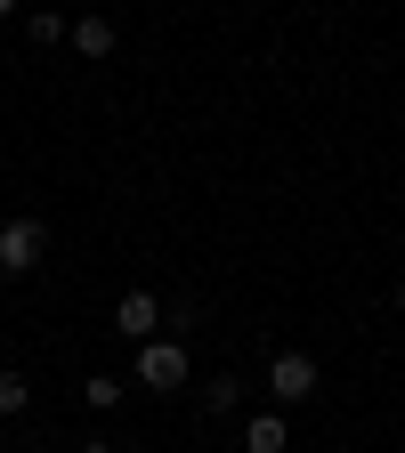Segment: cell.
I'll return each mask as SVG.
<instances>
[{"mask_svg": "<svg viewBox=\"0 0 405 453\" xmlns=\"http://www.w3.org/2000/svg\"><path fill=\"white\" fill-rule=\"evenodd\" d=\"M66 41H74V57H113V41H122V33H113V17H74Z\"/></svg>", "mask_w": 405, "mask_h": 453, "instance_id": "5", "label": "cell"}, {"mask_svg": "<svg viewBox=\"0 0 405 453\" xmlns=\"http://www.w3.org/2000/svg\"><path fill=\"white\" fill-rule=\"evenodd\" d=\"M236 405H244V380L236 372H211L203 380V413H236Z\"/></svg>", "mask_w": 405, "mask_h": 453, "instance_id": "7", "label": "cell"}, {"mask_svg": "<svg viewBox=\"0 0 405 453\" xmlns=\"http://www.w3.org/2000/svg\"><path fill=\"white\" fill-rule=\"evenodd\" d=\"M25 33L49 49V41H66V17H57V9H33V17H25Z\"/></svg>", "mask_w": 405, "mask_h": 453, "instance_id": "10", "label": "cell"}, {"mask_svg": "<svg viewBox=\"0 0 405 453\" xmlns=\"http://www.w3.org/2000/svg\"><path fill=\"white\" fill-rule=\"evenodd\" d=\"M49 251V226L41 219H0V275H33Z\"/></svg>", "mask_w": 405, "mask_h": 453, "instance_id": "3", "label": "cell"}, {"mask_svg": "<svg viewBox=\"0 0 405 453\" xmlns=\"http://www.w3.org/2000/svg\"><path fill=\"white\" fill-rule=\"evenodd\" d=\"M122 388H130V380H113V372H90V380H82V405H90V413H113V405H122Z\"/></svg>", "mask_w": 405, "mask_h": 453, "instance_id": "8", "label": "cell"}, {"mask_svg": "<svg viewBox=\"0 0 405 453\" xmlns=\"http://www.w3.org/2000/svg\"><path fill=\"white\" fill-rule=\"evenodd\" d=\"M187 372H195V365H187L179 340H162V332H154V340H138V365H130V380H138V388L170 396V388H187Z\"/></svg>", "mask_w": 405, "mask_h": 453, "instance_id": "1", "label": "cell"}, {"mask_svg": "<svg viewBox=\"0 0 405 453\" xmlns=\"http://www.w3.org/2000/svg\"><path fill=\"white\" fill-rule=\"evenodd\" d=\"M0 17H17V0H0Z\"/></svg>", "mask_w": 405, "mask_h": 453, "instance_id": "12", "label": "cell"}, {"mask_svg": "<svg viewBox=\"0 0 405 453\" xmlns=\"http://www.w3.org/2000/svg\"><path fill=\"white\" fill-rule=\"evenodd\" d=\"M397 316H405V283H397Z\"/></svg>", "mask_w": 405, "mask_h": 453, "instance_id": "13", "label": "cell"}, {"mask_svg": "<svg viewBox=\"0 0 405 453\" xmlns=\"http://www.w3.org/2000/svg\"><path fill=\"white\" fill-rule=\"evenodd\" d=\"M113 332H122V340H154V332H162V300L130 283V292L113 300Z\"/></svg>", "mask_w": 405, "mask_h": 453, "instance_id": "4", "label": "cell"}, {"mask_svg": "<svg viewBox=\"0 0 405 453\" xmlns=\"http://www.w3.org/2000/svg\"><path fill=\"white\" fill-rule=\"evenodd\" d=\"M25 405H33V380H25V372H9V365H0V421H17Z\"/></svg>", "mask_w": 405, "mask_h": 453, "instance_id": "9", "label": "cell"}, {"mask_svg": "<svg viewBox=\"0 0 405 453\" xmlns=\"http://www.w3.org/2000/svg\"><path fill=\"white\" fill-rule=\"evenodd\" d=\"M82 453H122V445H105V437H90V445H82Z\"/></svg>", "mask_w": 405, "mask_h": 453, "instance_id": "11", "label": "cell"}, {"mask_svg": "<svg viewBox=\"0 0 405 453\" xmlns=\"http://www.w3.org/2000/svg\"><path fill=\"white\" fill-rule=\"evenodd\" d=\"M284 445H292L284 413H252V421H244V453H284Z\"/></svg>", "mask_w": 405, "mask_h": 453, "instance_id": "6", "label": "cell"}, {"mask_svg": "<svg viewBox=\"0 0 405 453\" xmlns=\"http://www.w3.org/2000/svg\"><path fill=\"white\" fill-rule=\"evenodd\" d=\"M316 388H324V372H316L308 349H284V357L268 365V396H276V405H308Z\"/></svg>", "mask_w": 405, "mask_h": 453, "instance_id": "2", "label": "cell"}]
</instances>
